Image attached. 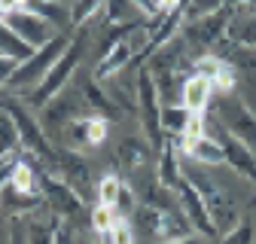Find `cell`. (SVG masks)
Returning <instances> with one entry per match:
<instances>
[{"label":"cell","mask_w":256,"mask_h":244,"mask_svg":"<svg viewBox=\"0 0 256 244\" xmlns=\"http://www.w3.org/2000/svg\"><path fill=\"white\" fill-rule=\"evenodd\" d=\"M196 235V226L186 220L183 210H165L158 217V229H156V241L158 244H171V241H186Z\"/></svg>","instance_id":"10"},{"label":"cell","mask_w":256,"mask_h":244,"mask_svg":"<svg viewBox=\"0 0 256 244\" xmlns=\"http://www.w3.org/2000/svg\"><path fill=\"white\" fill-rule=\"evenodd\" d=\"M210 92H214V86H210L208 80L189 76V80H183L180 101H183V107H186L189 113H204V107H208V101H210Z\"/></svg>","instance_id":"11"},{"label":"cell","mask_w":256,"mask_h":244,"mask_svg":"<svg viewBox=\"0 0 256 244\" xmlns=\"http://www.w3.org/2000/svg\"><path fill=\"white\" fill-rule=\"evenodd\" d=\"M107 134H110L107 119L92 116V119H88V126H86V144H88V146H101V144L107 140Z\"/></svg>","instance_id":"20"},{"label":"cell","mask_w":256,"mask_h":244,"mask_svg":"<svg viewBox=\"0 0 256 244\" xmlns=\"http://www.w3.org/2000/svg\"><path fill=\"white\" fill-rule=\"evenodd\" d=\"M116 220H119V214H116L113 208L94 204V210H92V232H94V235H110V229H113Z\"/></svg>","instance_id":"18"},{"label":"cell","mask_w":256,"mask_h":244,"mask_svg":"<svg viewBox=\"0 0 256 244\" xmlns=\"http://www.w3.org/2000/svg\"><path fill=\"white\" fill-rule=\"evenodd\" d=\"M119 159L125 162L128 174H140L144 162L150 159V150H146V144H144V140L128 138V140H122V144H119Z\"/></svg>","instance_id":"14"},{"label":"cell","mask_w":256,"mask_h":244,"mask_svg":"<svg viewBox=\"0 0 256 244\" xmlns=\"http://www.w3.org/2000/svg\"><path fill=\"white\" fill-rule=\"evenodd\" d=\"M171 244H204L202 238H196V235H192V238H186V241H171Z\"/></svg>","instance_id":"25"},{"label":"cell","mask_w":256,"mask_h":244,"mask_svg":"<svg viewBox=\"0 0 256 244\" xmlns=\"http://www.w3.org/2000/svg\"><path fill=\"white\" fill-rule=\"evenodd\" d=\"M189 156L198 165H214L216 168V165L226 162V150H222V144L214 140V138H202V140H196L189 146Z\"/></svg>","instance_id":"13"},{"label":"cell","mask_w":256,"mask_h":244,"mask_svg":"<svg viewBox=\"0 0 256 244\" xmlns=\"http://www.w3.org/2000/svg\"><path fill=\"white\" fill-rule=\"evenodd\" d=\"M174 190H180V204L186 208V220H192V226H196L198 232L214 235V223H210V214H208V204H204L202 192L192 186V183H186L183 177L177 180Z\"/></svg>","instance_id":"6"},{"label":"cell","mask_w":256,"mask_h":244,"mask_svg":"<svg viewBox=\"0 0 256 244\" xmlns=\"http://www.w3.org/2000/svg\"><path fill=\"white\" fill-rule=\"evenodd\" d=\"M222 116H229V132L238 144H244L256 156V116L247 107L238 104H222Z\"/></svg>","instance_id":"7"},{"label":"cell","mask_w":256,"mask_h":244,"mask_svg":"<svg viewBox=\"0 0 256 244\" xmlns=\"http://www.w3.org/2000/svg\"><path fill=\"white\" fill-rule=\"evenodd\" d=\"M80 58H82V43L80 40H74L70 46H68V52L61 55V61L43 76V82L34 88V95L28 98V104H34V107H46L49 104V98H55L58 92L68 86V80H70V74H74V68L80 64Z\"/></svg>","instance_id":"2"},{"label":"cell","mask_w":256,"mask_h":244,"mask_svg":"<svg viewBox=\"0 0 256 244\" xmlns=\"http://www.w3.org/2000/svg\"><path fill=\"white\" fill-rule=\"evenodd\" d=\"M210 86H214V88H220V92H232V86H235V70H232L229 64H222V68H220V74L210 80Z\"/></svg>","instance_id":"22"},{"label":"cell","mask_w":256,"mask_h":244,"mask_svg":"<svg viewBox=\"0 0 256 244\" xmlns=\"http://www.w3.org/2000/svg\"><path fill=\"white\" fill-rule=\"evenodd\" d=\"M144 37H146V34L125 37V40H119L116 46H110V49L104 52V58L98 61V68H94V76H98V80H107V76H113L116 70H122V68L128 64V58L134 55V46H138Z\"/></svg>","instance_id":"9"},{"label":"cell","mask_w":256,"mask_h":244,"mask_svg":"<svg viewBox=\"0 0 256 244\" xmlns=\"http://www.w3.org/2000/svg\"><path fill=\"white\" fill-rule=\"evenodd\" d=\"M253 241V226H238L229 238H226V244H250Z\"/></svg>","instance_id":"23"},{"label":"cell","mask_w":256,"mask_h":244,"mask_svg":"<svg viewBox=\"0 0 256 244\" xmlns=\"http://www.w3.org/2000/svg\"><path fill=\"white\" fill-rule=\"evenodd\" d=\"M222 150H226V159L232 162L235 171H241L250 180H256V156H253L244 144H238L235 138H226V140H222Z\"/></svg>","instance_id":"12"},{"label":"cell","mask_w":256,"mask_h":244,"mask_svg":"<svg viewBox=\"0 0 256 244\" xmlns=\"http://www.w3.org/2000/svg\"><path fill=\"white\" fill-rule=\"evenodd\" d=\"M0 22H4L10 30H12V34L22 40V43H28L30 49H43L46 43H52L55 40V28L49 24V22H43L37 12H30L28 10V4H22L12 16H6V18H0Z\"/></svg>","instance_id":"3"},{"label":"cell","mask_w":256,"mask_h":244,"mask_svg":"<svg viewBox=\"0 0 256 244\" xmlns=\"http://www.w3.org/2000/svg\"><path fill=\"white\" fill-rule=\"evenodd\" d=\"M37 171L30 168L28 162H18L16 168H12V174H10V190H16V192H22V196H37Z\"/></svg>","instance_id":"15"},{"label":"cell","mask_w":256,"mask_h":244,"mask_svg":"<svg viewBox=\"0 0 256 244\" xmlns=\"http://www.w3.org/2000/svg\"><path fill=\"white\" fill-rule=\"evenodd\" d=\"M68 46H70V40L64 37V34H55V40L52 43H46L43 49H37L34 55H30L24 64H18L16 68V74L10 76V88H24V86H40L43 82V76L55 68V61H61V55L68 52Z\"/></svg>","instance_id":"1"},{"label":"cell","mask_w":256,"mask_h":244,"mask_svg":"<svg viewBox=\"0 0 256 244\" xmlns=\"http://www.w3.org/2000/svg\"><path fill=\"white\" fill-rule=\"evenodd\" d=\"M138 92H140V113H144L146 138H150V144H156L158 150H162V113H158V92H156V82H152L150 74H140Z\"/></svg>","instance_id":"5"},{"label":"cell","mask_w":256,"mask_h":244,"mask_svg":"<svg viewBox=\"0 0 256 244\" xmlns=\"http://www.w3.org/2000/svg\"><path fill=\"white\" fill-rule=\"evenodd\" d=\"M40 186L46 192V202L55 208V214H61V217H74V214L82 210V198L68 186V183H55L52 177H40Z\"/></svg>","instance_id":"8"},{"label":"cell","mask_w":256,"mask_h":244,"mask_svg":"<svg viewBox=\"0 0 256 244\" xmlns=\"http://www.w3.org/2000/svg\"><path fill=\"white\" fill-rule=\"evenodd\" d=\"M6 107V113L12 116V122H16V128H18V140L24 144V150H30V156H40V159H46V162H55L58 165V156L49 150V144H46V134L40 132V126H37V119L30 116L22 104H16V101H6L4 104Z\"/></svg>","instance_id":"4"},{"label":"cell","mask_w":256,"mask_h":244,"mask_svg":"<svg viewBox=\"0 0 256 244\" xmlns=\"http://www.w3.org/2000/svg\"><path fill=\"white\" fill-rule=\"evenodd\" d=\"M122 186H125V183H122V177H119V174H104V177L98 180V204L116 208Z\"/></svg>","instance_id":"17"},{"label":"cell","mask_w":256,"mask_h":244,"mask_svg":"<svg viewBox=\"0 0 256 244\" xmlns=\"http://www.w3.org/2000/svg\"><path fill=\"white\" fill-rule=\"evenodd\" d=\"M18 128H16V122H12V116L6 113V107L0 104V156H6V152H12V150H18Z\"/></svg>","instance_id":"16"},{"label":"cell","mask_w":256,"mask_h":244,"mask_svg":"<svg viewBox=\"0 0 256 244\" xmlns=\"http://www.w3.org/2000/svg\"><path fill=\"white\" fill-rule=\"evenodd\" d=\"M241 43H244V46H256V22L244 30V34H241Z\"/></svg>","instance_id":"24"},{"label":"cell","mask_w":256,"mask_h":244,"mask_svg":"<svg viewBox=\"0 0 256 244\" xmlns=\"http://www.w3.org/2000/svg\"><path fill=\"white\" fill-rule=\"evenodd\" d=\"M110 244H134V232L128 226V220H116L113 229H110Z\"/></svg>","instance_id":"21"},{"label":"cell","mask_w":256,"mask_h":244,"mask_svg":"<svg viewBox=\"0 0 256 244\" xmlns=\"http://www.w3.org/2000/svg\"><path fill=\"white\" fill-rule=\"evenodd\" d=\"M186 122H189V110H186V107H165V110H162V126H165L168 132L183 134Z\"/></svg>","instance_id":"19"}]
</instances>
